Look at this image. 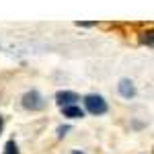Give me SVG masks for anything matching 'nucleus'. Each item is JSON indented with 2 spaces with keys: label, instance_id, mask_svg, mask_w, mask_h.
<instances>
[{
  "label": "nucleus",
  "instance_id": "1",
  "mask_svg": "<svg viewBox=\"0 0 154 154\" xmlns=\"http://www.w3.org/2000/svg\"><path fill=\"white\" fill-rule=\"evenodd\" d=\"M84 105H86V111L93 113V115L107 113V101L101 95H86L84 97Z\"/></svg>",
  "mask_w": 154,
  "mask_h": 154
},
{
  "label": "nucleus",
  "instance_id": "2",
  "mask_svg": "<svg viewBox=\"0 0 154 154\" xmlns=\"http://www.w3.org/2000/svg\"><path fill=\"white\" fill-rule=\"evenodd\" d=\"M23 107L25 109H31V111H39V109H43V99L39 93L35 91H31V93H25L23 97Z\"/></svg>",
  "mask_w": 154,
  "mask_h": 154
},
{
  "label": "nucleus",
  "instance_id": "3",
  "mask_svg": "<svg viewBox=\"0 0 154 154\" xmlns=\"http://www.w3.org/2000/svg\"><path fill=\"white\" fill-rule=\"evenodd\" d=\"M56 101H58L60 107H68L74 105L76 101H80V97L76 93H70V91H60V93H56Z\"/></svg>",
  "mask_w": 154,
  "mask_h": 154
},
{
  "label": "nucleus",
  "instance_id": "4",
  "mask_svg": "<svg viewBox=\"0 0 154 154\" xmlns=\"http://www.w3.org/2000/svg\"><path fill=\"white\" fill-rule=\"evenodd\" d=\"M119 93H121V97H125V99H131V97L136 95V86L131 84V80L123 78V80H119Z\"/></svg>",
  "mask_w": 154,
  "mask_h": 154
},
{
  "label": "nucleus",
  "instance_id": "5",
  "mask_svg": "<svg viewBox=\"0 0 154 154\" xmlns=\"http://www.w3.org/2000/svg\"><path fill=\"white\" fill-rule=\"evenodd\" d=\"M62 113H64V117H70V119H80V117H84V111L80 109V107H76V105L62 107Z\"/></svg>",
  "mask_w": 154,
  "mask_h": 154
},
{
  "label": "nucleus",
  "instance_id": "6",
  "mask_svg": "<svg viewBox=\"0 0 154 154\" xmlns=\"http://www.w3.org/2000/svg\"><path fill=\"white\" fill-rule=\"evenodd\" d=\"M4 154H19V148H17L14 140H8L4 144Z\"/></svg>",
  "mask_w": 154,
  "mask_h": 154
},
{
  "label": "nucleus",
  "instance_id": "7",
  "mask_svg": "<svg viewBox=\"0 0 154 154\" xmlns=\"http://www.w3.org/2000/svg\"><path fill=\"white\" fill-rule=\"evenodd\" d=\"M68 130H70L68 125H64V128H58V134H60V136H64V134H66Z\"/></svg>",
  "mask_w": 154,
  "mask_h": 154
},
{
  "label": "nucleus",
  "instance_id": "8",
  "mask_svg": "<svg viewBox=\"0 0 154 154\" xmlns=\"http://www.w3.org/2000/svg\"><path fill=\"white\" fill-rule=\"evenodd\" d=\"M72 154H84V152H78V150H72Z\"/></svg>",
  "mask_w": 154,
  "mask_h": 154
},
{
  "label": "nucleus",
  "instance_id": "9",
  "mask_svg": "<svg viewBox=\"0 0 154 154\" xmlns=\"http://www.w3.org/2000/svg\"><path fill=\"white\" fill-rule=\"evenodd\" d=\"M0 131H2V117H0Z\"/></svg>",
  "mask_w": 154,
  "mask_h": 154
}]
</instances>
